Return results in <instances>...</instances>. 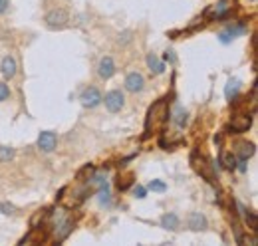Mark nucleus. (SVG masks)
<instances>
[{
    "label": "nucleus",
    "instance_id": "f257e3e1",
    "mask_svg": "<svg viewBox=\"0 0 258 246\" xmlns=\"http://www.w3.org/2000/svg\"><path fill=\"white\" fill-rule=\"evenodd\" d=\"M169 119V101L167 99H159L149 108L147 111V121H145V137L151 135L153 129L161 127L163 123Z\"/></svg>",
    "mask_w": 258,
    "mask_h": 246
},
{
    "label": "nucleus",
    "instance_id": "f03ea898",
    "mask_svg": "<svg viewBox=\"0 0 258 246\" xmlns=\"http://www.w3.org/2000/svg\"><path fill=\"white\" fill-rule=\"evenodd\" d=\"M52 227H54V238L56 242H62L70 236V232L74 231V222L70 218V215L64 211V209H58L52 213Z\"/></svg>",
    "mask_w": 258,
    "mask_h": 246
},
{
    "label": "nucleus",
    "instance_id": "7ed1b4c3",
    "mask_svg": "<svg viewBox=\"0 0 258 246\" xmlns=\"http://www.w3.org/2000/svg\"><path fill=\"white\" fill-rule=\"evenodd\" d=\"M191 165H193V169H195L203 179H207L209 183H217V177H214V171H212V167H210V163H209V159L207 157H203V155H199L197 151L191 155Z\"/></svg>",
    "mask_w": 258,
    "mask_h": 246
},
{
    "label": "nucleus",
    "instance_id": "20e7f679",
    "mask_svg": "<svg viewBox=\"0 0 258 246\" xmlns=\"http://www.w3.org/2000/svg\"><path fill=\"white\" fill-rule=\"evenodd\" d=\"M101 101H105L107 111H112V113L121 111V108L125 106V97H123V93H121L119 90L107 92V93H105V99H101Z\"/></svg>",
    "mask_w": 258,
    "mask_h": 246
},
{
    "label": "nucleus",
    "instance_id": "39448f33",
    "mask_svg": "<svg viewBox=\"0 0 258 246\" xmlns=\"http://www.w3.org/2000/svg\"><path fill=\"white\" fill-rule=\"evenodd\" d=\"M101 93H99V90L97 88H94V86H90V88H85L83 92H81V95H80V101H81V106L83 108H97L99 104H101Z\"/></svg>",
    "mask_w": 258,
    "mask_h": 246
},
{
    "label": "nucleus",
    "instance_id": "423d86ee",
    "mask_svg": "<svg viewBox=\"0 0 258 246\" xmlns=\"http://www.w3.org/2000/svg\"><path fill=\"white\" fill-rule=\"evenodd\" d=\"M46 22L50 28H64L68 24V12L62 10V8H56V10L46 14Z\"/></svg>",
    "mask_w": 258,
    "mask_h": 246
},
{
    "label": "nucleus",
    "instance_id": "0eeeda50",
    "mask_svg": "<svg viewBox=\"0 0 258 246\" xmlns=\"http://www.w3.org/2000/svg\"><path fill=\"white\" fill-rule=\"evenodd\" d=\"M56 143H58V137L52 131H42L38 137V147L44 153H52L56 149Z\"/></svg>",
    "mask_w": 258,
    "mask_h": 246
},
{
    "label": "nucleus",
    "instance_id": "6e6552de",
    "mask_svg": "<svg viewBox=\"0 0 258 246\" xmlns=\"http://www.w3.org/2000/svg\"><path fill=\"white\" fill-rule=\"evenodd\" d=\"M143 86H145V79H143V76H141L139 72H131V74H127V77H125V88H127L129 92L137 93V92H141V90H143Z\"/></svg>",
    "mask_w": 258,
    "mask_h": 246
},
{
    "label": "nucleus",
    "instance_id": "1a4fd4ad",
    "mask_svg": "<svg viewBox=\"0 0 258 246\" xmlns=\"http://www.w3.org/2000/svg\"><path fill=\"white\" fill-rule=\"evenodd\" d=\"M228 10H230L228 2H226V0H221L219 4H214V6H210V8H207V10H205V18L219 20V18H225V16L228 14Z\"/></svg>",
    "mask_w": 258,
    "mask_h": 246
},
{
    "label": "nucleus",
    "instance_id": "9d476101",
    "mask_svg": "<svg viewBox=\"0 0 258 246\" xmlns=\"http://www.w3.org/2000/svg\"><path fill=\"white\" fill-rule=\"evenodd\" d=\"M250 125H252V117L250 115H236L232 119V123H230V131H234V133H244V131L250 129Z\"/></svg>",
    "mask_w": 258,
    "mask_h": 246
},
{
    "label": "nucleus",
    "instance_id": "9b49d317",
    "mask_svg": "<svg viewBox=\"0 0 258 246\" xmlns=\"http://www.w3.org/2000/svg\"><path fill=\"white\" fill-rule=\"evenodd\" d=\"M97 74L103 77V79H110L113 74H115V64L110 56H103L99 60V66H97Z\"/></svg>",
    "mask_w": 258,
    "mask_h": 246
},
{
    "label": "nucleus",
    "instance_id": "f8f14e48",
    "mask_svg": "<svg viewBox=\"0 0 258 246\" xmlns=\"http://www.w3.org/2000/svg\"><path fill=\"white\" fill-rule=\"evenodd\" d=\"M189 229L195 231V232L205 231L207 229V218H205V215L203 213H191L189 215Z\"/></svg>",
    "mask_w": 258,
    "mask_h": 246
},
{
    "label": "nucleus",
    "instance_id": "ddd939ff",
    "mask_svg": "<svg viewBox=\"0 0 258 246\" xmlns=\"http://www.w3.org/2000/svg\"><path fill=\"white\" fill-rule=\"evenodd\" d=\"M219 163H221V165H223L226 171H234V169H236V155H234L232 151L223 149L221 155H219Z\"/></svg>",
    "mask_w": 258,
    "mask_h": 246
},
{
    "label": "nucleus",
    "instance_id": "4468645a",
    "mask_svg": "<svg viewBox=\"0 0 258 246\" xmlns=\"http://www.w3.org/2000/svg\"><path fill=\"white\" fill-rule=\"evenodd\" d=\"M244 30H246V28H244V24H241V26H228L226 30H223V32L219 34V38H221V42H223V44H228L234 36L242 34Z\"/></svg>",
    "mask_w": 258,
    "mask_h": 246
},
{
    "label": "nucleus",
    "instance_id": "2eb2a0df",
    "mask_svg": "<svg viewBox=\"0 0 258 246\" xmlns=\"http://www.w3.org/2000/svg\"><path fill=\"white\" fill-rule=\"evenodd\" d=\"M161 227L167 231H177L179 229V216L175 213H167L161 216Z\"/></svg>",
    "mask_w": 258,
    "mask_h": 246
},
{
    "label": "nucleus",
    "instance_id": "dca6fc26",
    "mask_svg": "<svg viewBox=\"0 0 258 246\" xmlns=\"http://www.w3.org/2000/svg\"><path fill=\"white\" fill-rule=\"evenodd\" d=\"M0 70H2L4 77H14L16 76V60L12 56H6L2 60V66H0Z\"/></svg>",
    "mask_w": 258,
    "mask_h": 246
},
{
    "label": "nucleus",
    "instance_id": "f3484780",
    "mask_svg": "<svg viewBox=\"0 0 258 246\" xmlns=\"http://www.w3.org/2000/svg\"><path fill=\"white\" fill-rule=\"evenodd\" d=\"M252 155H254V145H252V143H246V141L239 143V151H236V157H239L241 161H248Z\"/></svg>",
    "mask_w": 258,
    "mask_h": 246
},
{
    "label": "nucleus",
    "instance_id": "a211bd4d",
    "mask_svg": "<svg viewBox=\"0 0 258 246\" xmlns=\"http://www.w3.org/2000/svg\"><path fill=\"white\" fill-rule=\"evenodd\" d=\"M239 90H241V81L234 79V77H230V79L226 81V88H225L226 99H234L236 95H239Z\"/></svg>",
    "mask_w": 258,
    "mask_h": 246
},
{
    "label": "nucleus",
    "instance_id": "6ab92c4d",
    "mask_svg": "<svg viewBox=\"0 0 258 246\" xmlns=\"http://www.w3.org/2000/svg\"><path fill=\"white\" fill-rule=\"evenodd\" d=\"M147 66H149V70H151L153 74H161V72L165 70L163 62H161L155 54H147Z\"/></svg>",
    "mask_w": 258,
    "mask_h": 246
},
{
    "label": "nucleus",
    "instance_id": "aec40b11",
    "mask_svg": "<svg viewBox=\"0 0 258 246\" xmlns=\"http://www.w3.org/2000/svg\"><path fill=\"white\" fill-rule=\"evenodd\" d=\"M173 121H175L177 127H185L187 121H189V113H187L183 108H177V109H175V115H173Z\"/></svg>",
    "mask_w": 258,
    "mask_h": 246
},
{
    "label": "nucleus",
    "instance_id": "412c9836",
    "mask_svg": "<svg viewBox=\"0 0 258 246\" xmlns=\"http://www.w3.org/2000/svg\"><path fill=\"white\" fill-rule=\"evenodd\" d=\"M147 189H149V191H153V193H163V191L167 189V184H165L163 181L155 179V181H151V183L147 184Z\"/></svg>",
    "mask_w": 258,
    "mask_h": 246
},
{
    "label": "nucleus",
    "instance_id": "4be33fe9",
    "mask_svg": "<svg viewBox=\"0 0 258 246\" xmlns=\"http://www.w3.org/2000/svg\"><path fill=\"white\" fill-rule=\"evenodd\" d=\"M14 157V149L12 147H4V145H0V161H10Z\"/></svg>",
    "mask_w": 258,
    "mask_h": 246
},
{
    "label": "nucleus",
    "instance_id": "5701e85b",
    "mask_svg": "<svg viewBox=\"0 0 258 246\" xmlns=\"http://www.w3.org/2000/svg\"><path fill=\"white\" fill-rule=\"evenodd\" d=\"M48 216V211L44 209V211H38L34 216H32V229H36V227H40V220L44 222V218Z\"/></svg>",
    "mask_w": 258,
    "mask_h": 246
},
{
    "label": "nucleus",
    "instance_id": "b1692460",
    "mask_svg": "<svg viewBox=\"0 0 258 246\" xmlns=\"http://www.w3.org/2000/svg\"><path fill=\"white\" fill-rule=\"evenodd\" d=\"M94 171H96V169H94V165H85V167L78 173V181H81V183H83V179H85V177H92V175H94Z\"/></svg>",
    "mask_w": 258,
    "mask_h": 246
},
{
    "label": "nucleus",
    "instance_id": "393cba45",
    "mask_svg": "<svg viewBox=\"0 0 258 246\" xmlns=\"http://www.w3.org/2000/svg\"><path fill=\"white\" fill-rule=\"evenodd\" d=\"M10 97V88L6 84H0V101H4Z\"/></svg>",
    "mask_w": 258,
    "mask_h": 246
},
{
    "label": "nucleus",
    "instance_id": "a878e982",
    "mask_svg": "<svg viewBox=\"0 0 258 246\" xmlns=\"http://www.w3.org/2000/svg\"><path fill=\"white\" fill-rule=\"evenodd\" d=\"M133 195H135L137 199H145L147 189H145V187H141V184H135V187H133Z\"/></svg>",
    "mask_w": 258,
    "mask_h": 246
},
{
    "label": "nucleus",
    "instance_id": "bb28decb",
    "mask_svg": "<svg viewBox=\"0 0 258 246\" xmlns=\"http://www.w3.org/2000/svg\"><path fill=\"white\" fill-rule=\"evenodd\" d=\"M0 211H2V215H12L14 213V207L8 202H0Z\"/></svg>",
    "mask_w": 258,
    "mask_h": 246
},
{
    "label": "nucleus",
    "instance_id": "cd10ccee",
    "mask_svg": "<svg viewBox=\"0 0 258 246\" xmlns=\"http://www.w3.org/2000/svg\"><path fill=\"white\" fill-rule=\"evenodd\" d=\"M246 220L250 222V229L256 231V215H254V213H248V215H246Z\"/></svg>",
    "mask_w": 258,
    "mask_h": 246
},
{
    "label": "nucleus",
    "instance_id": "c85d7f7f",
    "mask_svg": "<svg viewBox=\"0 0 258 246\" xmlns=\"http://www.w3.org/2000/svg\"><path fill=\"white\" fill-rule=\"evenodd\" d=\"M129 183H131V181H127V179H121V177H119V179H117V189H119V191H125Z\"/></svg>",
    "mask_w": 258,
    "mask_h": 246
},
{
    "label": "nucleus",
    "instance_id": "c756f323",
    "mask_svg": "<svg viewBox=\"0 0 258 246\" xmlns=\"http://www.w3.org/2000/svg\"><path fill=\"white\" fill-rule=\"evenodd\" d=\"M165 60H169L171 64H175V52H173V50H167V52H165Z\"/></svg>",
    "mask_w": 258,
    "mask_h": 246
},
{
    "label": "nucleus",
    "instance_id": "7c9ffc66",
    "mask_svg": "<svg viewBox=\"0 0 258 246\" xmlns=\"http://www.w3.org/2000/svg\"><path fill=\"white\" fill-rule=\"evenodd\" d=\"M8 6H10L8 0H0V14H4L8 10Z\"/></svg>",
    "mask_w": 258,
    "mask_h": 246
},
{
    "label": "nucleus",
    "instance_id": "2f4dec72",
    "mask_svg": "<svg viewBox=\"0 0 258 246\" xmlns=\"http://www.w3.org/2000/svg\"><path fill=\"white\" fill-rule=\"evenodd\" d=\"M129 34H131V32H125V34H123V36H121V34H119V42H123V44H125V42H129V38H127V36H129Z\"/></svg>",
    "mask_w": 258,
    "mask_h": 246
}]
</instances>
